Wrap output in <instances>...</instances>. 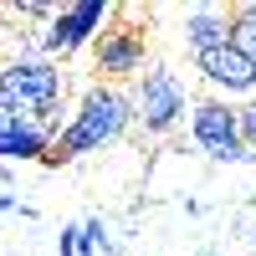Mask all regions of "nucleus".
Returning a JSON list of instances; mask_svg holds the SVG:
<instances>
[{"label": "nucleus", "instance_id": "obj_7", "mask_svg": "<svg viewBox=\"0 0 256 256\" xmlns=\"http://www.w3.org/2000/svg\"><path fill=\"white\" fill-rule=\"evenodd\" d=\"M195 67H200V77L216 88V98H251L256 92V62L251 56H241L236 46H216V52H205V56H195Z\"/></svg>", "mask_w": 256, "mask_h": 256}, {"label": "nucleus", "instance_id": "obj_4", "mask_svg": "<svg viewBox=\"0 0 256 256\" xmlns=\"http://www.w3.org/2000/svg\"><path fill=\"white\" fill-rule=\"evenodd\" d=\"M128 92H134V123L144 128V134H154V138H164L169 128H180L184 113L195 108L190 92H184V82L169 67H148Z\"/></svg>", "mask_w": 256, "mask_h": 256}, {"label": "nucleus", "instance_id": "obj_14", "mask_svg": "<svg viewBox=\"0 0 256 256\" xmlns=\"http://www.w3.org/2000/svg\"><path fill=\"white\" fill-rule=\"evenodd\" d=\"M16 210V195H0V216H10Z\"/></svg>", "mask_w": 256, "mask_h": 256}, {"label": "nucleus", "instance_id": "obj_11", "mask_svg": "<svg viewBox=\"0 0 256 256\" xmlns=\"http://www.w3.org/2000/svg\"><path fill=\"white\" fill-rule=\"evenodd\" d=\"M113 256V241H108V226H102V216H88L82 220V256Z\"/></svg>", "mask_w": 256, "mask_h": 256}, {"label": "nucleus", "instance_id": "obj_1", "mask_svg": "<svg viewBox=\"0 0 256 256\" xmlns=\"http://www.w3.org/2000/svg\"><path fill=\"white\" fill-rule=\"evenodd\" d=\"M62 92H67V77H62V62L52 56H16L0 67V128H46L62 134Z\"/></svg>", "mask_w": 256, "mask_h": 256}, {"label": "nucleus", "instance_id": "obj_3", "mask_svg": "<svg viewBox=\"0 0 256 256\" xmlns=\"http://www.w3.org/2000/svg\"><path fill=\"white\" fill-rule=\"evenodd\" d=\"M144 52H148V36L138 26V10L134 6H118L108 31L92 41V72L98 82H108V88H128V82H138L148 67H144Z\"/></svg>", "mask_w": 256, "mask_h": 256}, {"label": "nucleus", "instance_id": "obj_9", "mask_svg": "<svg viewBox=\"0 0 256 256\" xmlns=\"http://www.w3.org/2000/svg\"><path fill=\"white\" fill-rule=\"evenodd\" d=\"M52 138L46 128H0V164H41L52 154Z\"/></svg>", "mask_w": 256, "mask_h": 256}, {"label": "nucleus", "instance_id": "obj_5", "mask_svg": "<svg viewBox=\"0 0 256 256\" xmlns=\"http://www.w3.org/2000/svg\"><path fill=\"white\" fill-rule=\"evenodd\" d=\"M190 138L216 164H251V148L241 138V108H230L226 98H205L190 108Z\"/></svg>", "mask_w": 256, "mask_h": 256}, {"label": "nucleus", "instance_id": "obj_10", "mask_svg": "<svg viewBox=\"0 0 256 256\" xmlns=\"http://www.w3.org/2000/svg\"><path fill=\"white\" fill-rule=\"evenodd\" d=\"M230 46L241 56L256 62V0H241V6H230Z\"/></svg>", "mask_w": 256, "mask_h": 256}, {"label": "nucleus", "instance_id": "obj_8", "mask_svg": "<svg viewBox=\"0 0 256 256\" xmlns=\"http://www.w3.org/2000/svg\"><path fill=\"white\" fill-rule=\"evenodd\" d=\"M184 46L205 56L216 46H230V6H195L184 16Z\"/></svg>", "mask_w": 256, "mask_h": 256}, {"label": "nucleus", "instance_id": "obj_13", "mask_svg": "<svg viewBox=\"0 0 256 256\" xmlns=\"http://www.w3.org/2000/svg\"><path fill=\"white\" fill-rule=\"evenodd\" d=\"M241 138H246V148H256V102L241 108Z\"/></svg>", "mask_w": 256, "mask_h": 256}, {"label": "nucleus", "instance_id": "obj_2", "mask_svg": "<svg viewBox=\"0 0 256 256\" xmlns=\"http://www.w3.org/2000/svg\"><path fill=\"white\" fill-rule=\"evenodd\" d=\"M128 128H134V92L128 88H108V82H92V88L77 98L67 128L52 138V154L41 164L62 169V164H72L82 154H98L102 144H118Z\"/></svg>", "mask_w": 256, "mask_h": 256}, {"label": "nucleus", "instance_id": "obj_12", "mask_svg": "<svg viewBox=\"0 0 256 256\" xmlns=\"http://www.w3.org/2000/svg\"><path fill=\"white\" fill-rule=\"evenodd\" d=\"M56 256H82V220H77V226H62V236H56Z\"/></svg>", "mask_w": 256, "mask_h": 256}, {"label": "nucleus", "instance_id": "obj_6", "mask_svg": "<svg viewBox=\"0 0 256 256\" xmlns=\"http://www.w3.org/2000/svg\"><path fill=\"white\" fill-rule=\"evenodd\" d=\"M118 6H108V0H72V6H62L52 20H46V31H41V56H72L82 46H92V41L108 31V20H113Z\"/></svg>", "mask_w": 256, "mask_h": 256}]
</instances>
